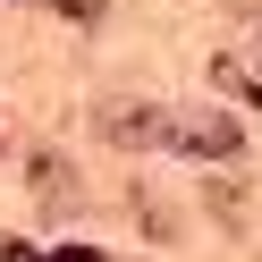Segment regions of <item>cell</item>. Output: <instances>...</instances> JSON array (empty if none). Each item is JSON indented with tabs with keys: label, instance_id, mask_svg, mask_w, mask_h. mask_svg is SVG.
Instances as JSON below:
<instances>
[{
	"label": "cell",
	"instance_id": "3957f363",
	"mask_svg": "<svg viewBox=\"0 0 262 262\" xmlns=\"http://www.w3.org/2000/svg\"><path fill=\"white\" fill-rule=\"evenodd\" d=\"M51 9H76V17H93V9H102V0H51Z\"/></svg>",
	"mask_w": 262,
	"mask_h": 262
},
{
	"label": "cell",
	"instance_id": "6da1fadb",
	"mask_svg": "<svg viewBox=\"0 0 262 262\" xmlns=\"http://www.w3.org/2000/svg\"><path fill=\"white\" fill-rule=\"evenodd\" d=\"M169 144H186V152H237V119H203V127H169Z\"/></svg>",
	"mask_w": 262,
	"mask_h": 262
},
{
	"label": "cell",
	"instance_id": "7a4b0ae2",
	"mask_svg": "<svg viewBox=\"0 0 262 262\" xmlns=\"http://www.w3.org/2000/svg\"><path fill=\"white\" fill-rule=\"evenodd\" d=\"M26 262H93V245H59V254H26Z\"/></svg>",
	"mask_w": 262,
	"mask_h": 262
}]
</instances>
